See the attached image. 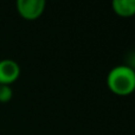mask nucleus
<instances>
[{
  "instance_id": "nucleus-3",
  "label": "nucleus",
  "mask_w": 135,
  "mask_h": 135,
  "mask_svg": "<svg viewBox=\"0 0 135 135\" xmlns=\"http://www.w3.org/2000/svg\"><path fill=\"white\" fill-rule=\"evenodd\" d=\"M20 76V65L14 59L4 58L0 61V84L11 85Z\"/></svg>"
},
{
  "instance_id": "nucleus-5",
  "label": "nucleus",
  "mask_w": 135,
  "mask_h": 135,
  "mask_svg": "<svg viewBox=\"0 0 135 135\" xmlns=\"http://www.w3.org/2000/svg\"><path fill=\"white\" fill-rule=\"evenodd\" d=\"M12 96H13V90H12L11 85L0 84V102H8L12 98Z\"/></svg>"
},
{
  "instance_id": "nucleus-2",
  "label": "nucleus",
  "mask_w": 135,
  "mask_h": 135,
  "mask_svg": "<svg viewBox=\"0 0 135 135\" xmlns=\"http://www.w3.org/2000/svg\"><path fill=\"white\" fill-rule=\"evenodd\" d=\"M17 11L25 20H36L45 11V0H18L16 4Z\"/></svg>"
},
{
  "instance_id": "nucleus-1",
  "label": "nucleus",
  "mask_w": 135,
  "mask_h": 135,
  "mask_svg": "<svg viewBox=\"0 0 135 135\" xmlns=\"http://www.w3.org/2000/svg\"><path fill=\"white\" fill-rule=\"evenodd\" d=\"M107 86L119 96H128L135 93V70L127 64L115 65L107 75Z\"/></svg>"
},
{
  "instance_id": "nucleus-4",
  "label": "nucleus",
  "mask_w": 135,
  "mask_h": 135,
  "mask_svg": "<svg viewBox=\"0 0 135 135\" xmlns=\"http://www.w3.org/2000/svg\"><path fill=\"white\" fill-rule=\"evenodd\" d=\"M112 7L120 17H132L135 14V0H114Z\"/></svg>"
}]
</instances>
